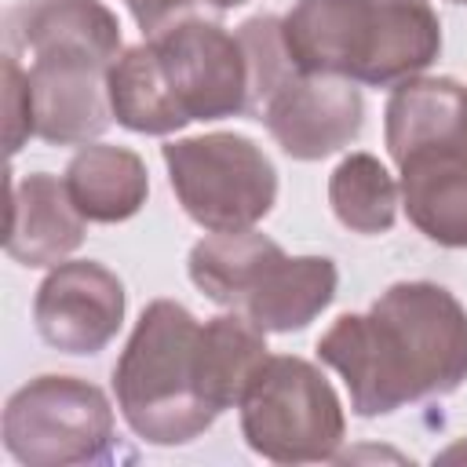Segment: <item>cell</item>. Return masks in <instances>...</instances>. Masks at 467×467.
<instances>
[{
    "label": "cell",
    "mask_w": 467,
    "mask_h": 467,
    "mask_svg": "<svg viewBox=\"0 0 467 467\" xmlns=\"http://www.w3.org/2000/svg\"><path fill=\"white\" fill-rule=\"evenodd\" d=\"M317 358L347 383L361 420L445 398L467 379V310L434 281H398L365 314H343Z\"/></svg>",
    "instance_id": "obj_1"
},
{
    "label": "cell",
    "mask_w": 467,
    "mask_h": 467,
    "mask_svg": "<svg viewBox=\"0 0 467 467\" xmlns=\"http://www.w3.org/2000/svg\"><path fill=\"white\" fill-rule=\"evenodd\" d=\"M281 29L303 73L368 88H398L441 51V22L431 0H296Z\"/></svg>",
    "instance_id": "obj_2"
},
{
    "label": "cell",
    "mask_w": 467,
    "mask_h": 467,
    "mask_svg": "<svg viewBox=\"0 0 467 467\" xmlns=\"http://www.w3.org/2000/svg\"><path fill=\"white\" fill-rule=\"evenodd\" d=\"M201 321L175 299H153L113 365V394L124 423L150 445H190L212 423L215 409L197 379Z\"/></svg>",
    "instance_id": "obj_3"
},
{
    "label": "cell",
    "mask_w": 467,
    "mask_h": 467,
    "mask_svg": "<svg viewBox=\"0 0 467 467\" xmlns=\"http://www.w3.org/2000/svg\"><path fill=\"white\" fill-rule=\"evenodd\" d=\"M237 409L248 449L270 463L336 460L347 438V416L336 387L314 361L296 354H270Z\"/></svg>",
    "instance_id": "obj_4"
},
{
    "label": "cell",
    "mask_w": 467,
    "mask_h": 467,
    "mask_svg": "<svg viewBox=\"0 0 467 467\" xmlns=\"http://www.w3.org/2000/svg\"><path fill=\"white\" fill-rule=\"evenodd\" d=\"M182 212L208 234L252 230L277 201L274 161L248 135L208 131L161 146Z\"/></svg>",
    "instance_id": "obj_5"
},
{
    "label": "cell",
    "mask_w": 467,
    "mask_h": 467,
    "mask_svg": "<svg viewBox=\"0 0 467 467\" xmlns=\"http://www.w3.org/2000/svg\"><path fill=\"white\" fill-rule=\"evenodd\" d=\"M4 449L22 467H84L117 452L109 398L80 376H36L4 405Z\"/></svg>",
    "instance_id": "obj_6"
},
{
    "label": "cell",
    "mask_w": 467,
    "mask_h": 467,
    "mask_svg": "<svg viewBox=\"0 0 467 467\" xmlns=\"http://www.w3.org/2000/svg\"><path fill=\"white\" fill-rule=\"evenodd\" d=\"M168 88L190 120H223L252 113V66L237 36L219 22L182 18L150 36Z\"/></svg>",
    "instance_id": "obj_7"
},
{
    "label": "cell",
    "mask_w": 467,
    "mask_h": 467,
    "mask_svg": "<svg viewBox=\"0 0 467 467\" xmlns=\"http://www.w3.org/2000/svg\"><path fill=\"white\" fill-rule=\"evenodd\" d=\"M255 120L266 124L270 139L292 161H321L361 135L365 99L354 80L296 69L266 95Z\"/></svg>",
    "instance_id": "obj_8"
},
{
    "label": "cell",
    "mask_w": 467,
    "mask_h": 467,
    "mask_svg": "<svg viewBox=\"0 0 467 467\" xmlns=\"http://www.w3.org/2000/svg\"><path fill=\"white\" fill-rule=\"evenodd\" d=\"M124 285L95 259H66L51 266L33 299V321L47 347L62 354H99L124 325Z\"/></svg>",
    "instance_id": "obj_9"
},
{
    "label": "cell",
    "mask_w": 467,
    "mask_h": 467,
    "mask_svg": "<svg viewBox=\"0 0 467 467\" xmlns=\"http://www.w3.org/2000/svg\"><path fill=\"white\" fill-rule=\"evenodd\" d=\"M29 91L36 135L51 146H88L109 120V66L95 51H40L29 55Z\"/></svg>",
    "instance_id": "obj_10"
},
{
    "label": "cell",
    "mask_w": 467,
    "mask_h": 467,
    "mask_svg": "<svg viewBox=\"0 0 467 467\" xmlns=\"http://www.w3.org/2000/svg\"><path fill=\"white\" fill-rule=\"evenodd\" d=\"M88 234V219L77 212L66 179L51 171H33L11 179V212L4 252L22 266H58L66 263Z\"/></svg>",
    "instance_id": "obj_11"
},
{
    "label": "cell",
    "mask_w": 467,
    "mask_h": 467,
    "mask_svg": "<svg viewBox=\"0 0 467 467\" xmlns=\"http://www.w3.org/2000/svg\"><path fill=\"white\" fill-rule=\"evenodd\" d=\"M383 142L394 164L420 153L467 150V88L452 77L401 80L383 109Z\"/></svg>",
    "instance_id": "obj_12"
},
{
    "label": "cell",
    "mask_w": 467,
    "mask_h": 467,
    "mask_svg": "<svg viewBox=\"0 0 467 467\" xmlns=\"http://www.w3.org/2000/svg\"><path fill=\"white\" fill-rule=\"evenodd\" d=\"M336 288L339 270L328 255H285L277 248L255 274L237 314L263 332H299L336 299Z\"/></svg>",
    "instance_id": "obj_13"
},
{
    "label": "cell",
    "mask_w": 467,
    "mask_h": 467,
    "mask_svg": "<svg viewBox=\"0 0 467 467\" xmlns=\"http://www.w3.org/2000/svg\"><path fill=\"white\" fill-rule=\"evenodd\" d=\"M11 55L95 51L120 58V22L102 0H18L4 18Z\"/></svg>",
    "instance_id": "obj_14"
},
{
    "label": "cell",
    "mask_w": 467,
    "mask_h": 467,
    "mask_svg": "<svg viewBox=\"0 0 467 467\" xmlns=\"http://www.w3.org/2000/svg\"><path fill=\"white\" fill-rule=\"evenodd\" d=\"M398 175L409 223L441 248H467V150L409 157Z\"/></svg>",
    "instance_id": "obj_15"
},
{
    "label": "cell",
    "mask_w": 467,
    "mask_h": 467,
    "mask_svg": "<svg viewBox=\"0 0 467 467\" xmlns=\"http://www.w3.org/2000/svg\"><path fill=\"white\" fill-rule=\"evenodd\" d=\"M66 190L88 223H124L150 197L146 161L128 146L88 142L66 164Z\"/></svg>",
    "instance_id": "obj_16"
},
{
    "label": "cell",
    "mask_w": 467,
    "mask_h": 467,
    "mask_svg": "<svg viewBox=\"0 0 467 467\" xmlns=\"http://www.w3.org/2000/svg\"><path fill=\"white\" fill-rule=\"evenodd\" d=\"M266 358H270L266 332L252 325L244 314L234 310L208 317L197 336V379L204 401L215 412L237 409V401L244 398L252 376Z\"/></svg>",
    "instance_id": "obj_17"
},
{
    "label": "cell",
    "mask_w": 467,
    "mask_h": 467,
    "mask_svg": "<svg viewBox=\"0 0 467 467\" xmlns=\"http://www.w3.org/2000/svg\"><path fill=\"white\" fill-rule=\"evenodd\" d=\"M109 106L113 120L139 135H171L190 124L168 88V77L150 40L124 47L120 58L109 66Z\"/></svg>",
    "instance_id": "obj_18"
},
{
    "label": "cell",
    "mask_w": 467,
    "mask_h": 467,
    "mask_svg": "<svg viewBox=\"0 0 467 467\" xmlns=\"http://www.w3.org/2000/svg\"><path fill=\"white\" fill-rule=\"evenodd\" d=\"M277 248L281 244L274 237L259 234L255 226L234 230V234H212L190 248L186 270H190V281L201 288L204 299H212L215 306L237 310L244 292L252 288L255 274L263 270V263Z\"/></svg>",
    "instance_id": "obj_19"
},
{
    "label": "cell",
    "mask_w": 467,
    "mask_h": 467,
    "mask_svg": "<svg viewBox=\"0 0 467 467\" xmlns=\"http://www.w3.org/2000/svg\"><path fill=\"white\" fill-rule=\"evenodd\" d=\"M328 204L350 234L376 237L394 226L401 190L379 157L347 153L328 175Z\"/></svg>",
    "instance_id": "obj_20"
},
{
    "label": "cell",
    "mask_w": 467,
    "mask_h": 467,
    "mask_svg": "<svg viewBox=\"0 0 467 467\" xmlns=\"http://www.w3.org/2000/svg\"><path fill=\"white\" fill-rule=\"evenodd\" d=\"M4 135H7V153L11 157L36 135L29 73L22 69L18 55H11V51L4 55Z\"/></svg>",
    "instance_id": "obj_21"
},
{
    "label": "cell",
    "mask_w": 467,
    "mask_h": 467,
    "mask_svg": "<svg viewBox=\"0 0 467 467\" xmlns=\"http://www.w3.org/2000/svg\"><path fill=\"white\" fill-rule=\"evenodd\" d=\"M124 4H128L131 18L139 22V29H142L146 36H157V33H164L168 26L190 18V11H193L197 0H124Z\"/></svg>",
    "instance_id": "obj_22"
},
{
    "label": "cell",
    "mask_w": 467,
    "mask_h": 467,
    "mask_svg": "<svg viewBox=\"0 0 467 467\" xmlns=\"http://www.w3.org/2000/svg\"><path fill=\"white\" fill-rule=\"evenodd\" d=\"M204 4H212L215 11H230V7H241V4H248V0H204Z\"/></svg>",
    "instance_id": "obj_23"
},
{
    "label": "cell",
    "mask_w": 467,
    "mask_h": 467,
    "mask_svg": "<svg viewBox=\"0 0 467 467\" xmlns=\"http://www.w3.org/2000/svg\"><path fill=\"white\" fill-rule=\"evenodd\" d=\"M452 4H467V0H452Z\"/></svg>",
    "instance_id": "obj_24"
}]
</instances>
